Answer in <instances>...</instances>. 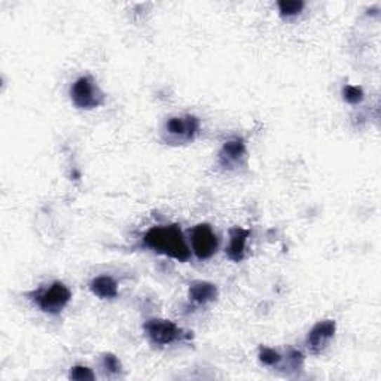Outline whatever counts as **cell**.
Returning a JSON list of instances; mask_svg holds the SVG:
<instances>
[{"label":"cell","mask_w":381,"mask_h":381,"mask_svg":"<svg viewBox=\"0 0 381 381\" xmlns=\"http://www.w3.org/2000/svg\"><path fill=\"white\" fill-rule=\"evenodd\" d=\"M143 241L149 249L180 262H187L191 256L183 232L176 224L151 228L145 234Z\"/></svg>","instance_id":"1"},{"label":"cell","mask_w":381,"mask_h":381,"mask_svg":"<svg viewBox=\"0 0 381 381\" xmlns=\"http://www.w3.org/2000/svg\"><path fill=\"white\" fill-rule=\"evenodd\" d=\"M32 300L42 312L48 314H58L70 302L72 292L61 281H54L49 286L33 292Z\"/></svg>","instance_id":"2"},{"label":"cell","mask_w":381,"mask_h":381,"mask_svg":"<svg viewBox=\"0 0 381 381\" xmlns=\"http://www.w3.org/2000/svg\"><path fill=\"white\" fill-rule=\"evenodd\" d=\"M70 97L73 105L85 110L95 109L105 103V93L90 76H82L75 81L70 88Z\"/></svg>","instance_id":"3"},{"label":"cell","mask_w":381,"mask_h":381,"mask_svg":"<svg viewBox=\"0 0 381 381\" xmlns=\"http://www.w3.org/2000/svg\"><path fill=\"white\" fill-rule=\"evenodd\" d=\"M191 244L195 256L204 261L212 258L218 250V237L210 225L200 224L191 231Z\"/></svg>","instance_id":"4"},{"label":"cell","mask_w":381,"mask_h":381,"mask_svg":"<svg viewBox=\"0 0 381 381\" xmlns=\"http://www.w3.org/2000/svg\"><path fill=\"white\" fill-rule=\"evenodd\" d=\"M143 329L146 330V335L156 346H167V344L175 342L182 337V330L178 328V325L170 321H164V319H151L143 325Z\"/></svg>","instance_id":"5"},{"label":"cell","mask_w":381,"mask_h":381,"mask_svg":"<svg viewBox=\"0 0 381 381\" xmlns=\"http://www.w3.org/2000/svg\"><path fill=\"white\" fill-rule=\"evenodd\" d=\"M200 121L199 118L187 115V116H173L167 121L166 133L168 140L171 142H180L187 143L195 138L199 133Z\"/></svg>","instance_id":"6"},{"label":"cell","mask_w":381,"mask_h":381,"mask_svg":"<svg viewBox=\"0 0 381 381\" xmlns=\"http://www.w3.org/2000/svg\"><path fill=\"white\" fill-rule=\"evenodd\" d=\"M337 330V325L334 321H323L319 322L317 325L313 326V329L307 335L305 340V346L313 354L322 353L330 340L334 338Z\"/></svg>","instance_id":"7"},{"label":"cell","mask_w":381,"mask_h":381,"mask_svg":"<svg viewBox=\"0 0 381 381\" xmlns=\"http://www.w3.org/2000/svg\"><path fill=\"white\" fill-rule=\"evenodd\" d=\"M246 159V145L241 139H232L227 142L219 152V164L224 168L234 170L241 166Z\"/></svg>","instance_id":"8"},{"label":"cell","mask_w":381,"mask_h":381,"mask_svg":"<svg viewBox=\"0 0 381 381\" xmlns=\"http://www.w3.org/2000/svg\"><path fill=\"white\" fill-rule=\"evenodd\" d=\"M250 236V231L243 228H232L229 231V244L227 248V255L231 261L240 262L244 258L246 252V243Z\"/></svg>","instance_id":"9"},{"label":"cell","mask_w":381,"mask_h":381,"mask_svg":"<svg viewBox=\"0 0 381 381\" xmlns=\"http://www.w3.org/2000/svg\"><path fill=\"white\" fill-rule=\"evenodd\" d=\"M218 297V288L208 281H194L189 286V298L196 304H207L215 301Z\"/></svg>","instance_id":"10"},{"label":"cell","mask_w":381,"mask_h":381,"mask_svg":"<svg viewBox=\"0 0 381 381\" xmlns=\"http://www.w3.org/2000/svg\"><path fill=\"white\" fill-rule=\"evenodd\" d=\"M90 289L94 295H97L98 298H103V300H112L118 297L116 281L109 276L95 277L90 283Z\"/></svg>","instance_id":"11"},{"label":"cell","mask_w":381,"mask_h":381,"mask_svg":"<svg viewBox=\"0 0 381 381\" xmlns=\"http://www.w3.org/2000/svg\"><path fill=\"white\" fill-rule=\"evenodd\" d=\"M280 15L283 18H290L298 15L300 12L304 9V2L301 0H281V2L277 4Z\"/></svg>","instance_id":"12"},{"label":"cell","mask_w":381,"mask_h":381,"mask_svg":"<svg viewBox=\"0 0 381 381\" xmlns=\"http://www.w3.org/2000/svg\"><path fill=\"white\" fill-rule=\"evenodd\" d=\"M344 100L350 105H359L363 100V91L361 87H354V85H346L342 88Z\"/></svg>","instance_id":"13"},{"label":"cell","mask_w":381,"mask_h":381,"mask_svg":"<svg viewBox=\"0 0 381 381\" xmlns=\"http://www.w3.org/2000/svg\"><path fill=\"white\" fill-rule=\"evenodd\" d=\"M260 359L267 366H276L281 362V356L269 347H262L260 350Z\"/></svg>","instance_id":"14"},{"label":"cell","mask_w":381,"mask_h":381,"mask_svg":"<svg viewBox=\"0 0 381 381\" xmlns=\"http://www.w3.org/2000/svg\"><path fill=\"white\" fill-rule=\"evenodd\" d=\"M103 370L109 374H118L121 371V363L116 356L105 354L103 356Z\"/></svg>","instance_id":"15"},{"label":"cell","mask_w":381,"mask_h":381,"mask_svg":"<svg viewBox=\"0 0 381 381\" xmlns=\"http://www.w3.org/2000/svg\"><path fill=\"white\" fill-rule=\"evenodd\" d=\"M70 378L72 380H94L95 375L91 373V370H88V368L75 366V368H72Z\"/></svg>","instance_id":"16"}]
</instances>
